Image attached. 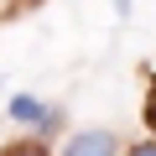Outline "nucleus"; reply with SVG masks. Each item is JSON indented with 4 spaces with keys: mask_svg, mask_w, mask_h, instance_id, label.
<instances>
[{
    "mask_svg": "<svg viewBox=\"0 0 156 156\" xmlns=\"http://www.w3.org/2000/svg\"><path fill=\"white\" fill-rule=\"evenodd\" d=\"M62 156H115V135L109 130H78L62 146Z\"/></svg>",
    "mask_w": 156,
    "mask_h": 156,
    "instance_id": "obj_1",
    "label": "nucleus"
},
{
    "mask_svg": "<svg viewBox=\"0 0 156 156\" xmlns=\"http://www.w3.org/2000/svg\"><path fill=\"white\" fill-rule=\"evenodd\" d=\"M5 109H11V120H21V125H52V120H57V109H47V104L31 99V94H16Z\"/></svg>",
    "mask_w": 156,
    "mask_h": 156,
    "instance_id": "obj_2",
    "label": "nucleus"
},
{
    "mask_svg": "<svg viewBox=\"0 0 156 156\" xmlns=\"http://www.w3.org/2000/svg\"><path fill=\"white\" fill-rule=\"evenodd\" d=\"M5 156H47V146L42 140H16V146H5Z\"/></svg>",
    "mask_w": 156,
    "mask_h": 156,
    "instance_id": "obj_3",
    "label": "nucleus"
},
{
    "mask_svg": "<svg viewBox=\"0 0 156 156\" xmlns=\"http://www.w3.org/2000/svg\"><path fill=\"white\" fill-rule=\"evenodd\" d=\"M146 125L156 130V78H151V94H146Z\"/></svg>",
    "mask_w": 156,
    "mask_h": 156,
    "instance_id": "obj_4",
    "label": "nucleus"
},
{
    "mask_svg": "<svg viewBox=\"0 0 156 156\" xmlns=\"http://www.w3.org/2000/svg\"><path fill=\"white\" fill-rule=\"evenodd\" d=\"M130 156H156V140H140V146H135Z\"/></svg>",
    "mask_w": 156,
    "mask_h": 156,
    "instance_id": "obj_5",
    "label": "nucleus"
},
{
    "mask_svg": "<svg viewBox=\"0 0 156 156\" xmlns=\"http://www.w3.org/2000/svg\"><path fill=\"white\" fill-rule=\"evenodd\" d=\"M115 11H120V16H130V0H115Z\"/></svg>",
    "mask_w": 156,
    "mask_h": 156,
    "instance_id": "obj_6",
    "label": "nucleus"
}]
</instances>
